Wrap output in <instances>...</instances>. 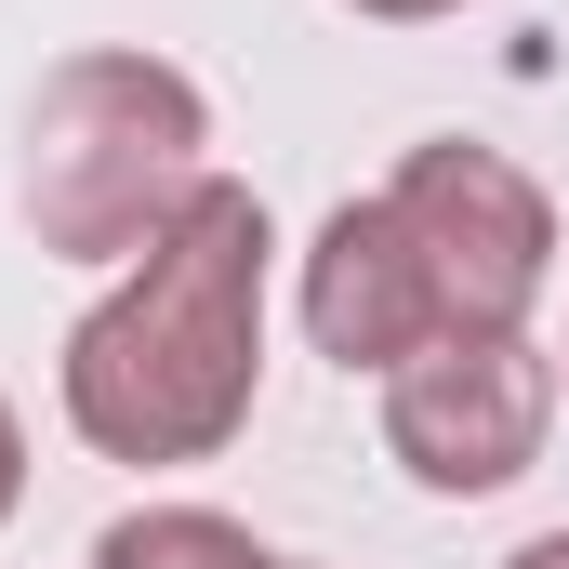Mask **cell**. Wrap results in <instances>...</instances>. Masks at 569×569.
Returning <instances> with one entry per match:
<instances>
[{"instance_id": "obj_9", "label": "cell", "mask_w": 569, "mask_h": 569, "mask_svg": "<svg viewBox=\"0 0 569 569\" xmlns=\"http://www.w3.org/2000/svg\"><path fill=\"white\" fill-rule=\"evenodd\" d=\"M503 569H569V530H543V543H517Z\"/></svg>"}, {"instance_id": "obj_4", "label": "cell", "mask_w": 569, "mask_h": 569, "mask_svg": "<svg viewBox=\"0 0 569 569\" xmlns=\"http://www.w3.org/2000/svg\"><path fill=\"white\" fill-rule=\"evenodd\" d=\"M557 437V358L530 331H450L411 371H385V450L437 503H490Z\"/></svg>"}, {"instance_id": "obj_7", "label": "cell", "mask_w": 569, "mask_h": 569, "mask_svg": "<svg viewBox=\"0 0 569 569\" xmlns=\"http://www.w3.org/2000/svg\"><path fill=\"white\" fill-rule=\"evenodd\" d=\"M27 503V425H13V398H0V517Z\"/></svg>"}, {"instance_id": "obj_11", "label": "cell", "mask_w": 569, "mask_h": 569, "mask_svg": "<svg viewBox=\"0 0 569 569\" xmlns=\"http://www.w3.org/2000/svg\"><path fill=\"white\" fill-rule=\"evenodd\" d=\"M279 569H291V557H279Z\"/></svg>"}, {"instance_id": "obj_10", "label": "cell", "mask_w": 569, "mask_h": 569, "mask_svg": "<svg viewBox=\"0 0 569 569\" xmlns=\"http://www.w3.org/2000/svg\"><path fill=\"white\" fill-rule=\"evenodd\" d=\"M557 358H569V345H557Z\"/></svg>"}, {"instance_id": "obj_2", "label": "cell", "mask_w": 569, "mask_h": 569, "mask_svg": "<svg viewBox=\"0 0 569 569\" xmlns=\"http://www.w3.org/2000/svg\"><path fill=\"white\" fill-rule=\"evenodd\" d=\"M199 186H212V93L172 53L93 40L40 80V107H27V226H40V252L133 266Z\"/></svg>"}, {"instance_id": "obj_3", "label": "cell", "mask_w": 569, "mask_h": 569, "mask_svg": "<svg viewBox=\"0 0 569 569\" xmlns=\"http://www.w3.org/2000/svg\"><path fill=\"white\" fill-rule=\"evenodd\" d=\"M385 212L411 226L450 331H530V305L557 291V199L503 146H463V133L411 146L385 172Z\"/></svg>"}, {"instance_id": "obj_5", "label": "cell", "mask_w": 569, "mask_h": 569, "mask_svg": "<svg viewBox=\"0 0 569 569\" xmlns=\"http://www.w3.org/2000/svg\"><path fill=\"white\" fill-rule=\"evenodd\" d=\"M291 305H305V345L318 358H345V371H411L425 345H450V318H437V279L425 252H411V226L385 212V186L371 199H345L318 239H305V279H291Z\"/></svg>"}, {"instance_id": "obj_6", "label": "cell", "mask_w": 569, "mask_h": 569, "mask_svg": "<svg viewBox=\"0 0 569 569\" xmlns=\"http://www.w3.org/2000/svg\"><path fill=\"white\" fill-rule=\"evenodd\" d=\"M93 569H279V557L239 517H212V503H146V517L93 530Z\"/></svg>"}, {"instance_id": "obj_1", "label": "cell", "mask_w": 569, "mask_h": 569, "mask_svg": "<svg viewBox=\"0 0 569 569\" xmlns=\"http://www.w3.org/2000/svg\"><path fill=\"white\" fill-rule=\"evenodd\" d=\"M266 266H279L266 199L239 172H212L133 266L80 305V331L53 358V398H67L80 450H107V463H212L252 425V385H266Z\"/></svg>"}, {"instance_id": "obj_8", "label": "cell", "mask_w": 569, "mask_h": 569, "mask_svg": "<svg viewBox=\"0 0 569 569\" xmlns=\"http://www.w3.org/2000/svg\"><path fill=\"white\" fill-rule=\"evenodd\" d=\"M345 13H371V27H425V13H463V0H345Z\"/></svg>"}]
</instances>
